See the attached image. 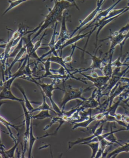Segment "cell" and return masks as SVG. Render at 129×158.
<instances>
[{"instance_id":"cell-35","label":"cell","mask_w":129,"mask_h":158,"mask_svg":"<svg viewBox=\"0 0 129 158\" xmlns=\"http://www.w3.org/2000/svg\"><path fill=\"white\" fill-rule=\"evenodd\" d=\"M129 31V22L125 27H123L120 29L118 32L119 33H123L125 31Z\"/></svg>"},{"instance_id":"cell-21","label":"cell","mask_w":129,"mask_h":158,"mask_svg":"<svg viewBox=\"0 0 129 158\" xmlns=\"http://www.w3.org/2000/svg\"><path fill=\"white\" fill-rule=\"evenodd\" d=\"M99 151L97 152L95 158H100L103 156V154H104L106 151V148L108 146H112L114 145L115 143H111L108 140H107L106 139H103L102 140L99 141Z\"/></svg>"},{"instance_id":"cell-11","label":"cell","mask_w":129,"mask_h":158,"mask_svg":"<svg viewBox=\"0 0 129 158\" xmlns=\"http://www.w3.org/2000/svg\"><path fill=\"white\" fill-rule=\"evenodd\" d=\"M70 34L68 31L66 25V15L65 14H64L62 16L61 27L58 40L63 44L66 40L70 39Z\"/></svg>"},{"instance_id":"cell-45","label":"cell","mask_w":129,"mask_h":158,"mask_svg":"<svg viewBox=\"0 0 129 158\" xmlns=\"http://www.w3.org/2000/svg\"><path fill=\"white\" fill-rule=\"evenodd\" d=\"M128 56H129V54H128Z\"/></svg>"},{"instance_id":"cell-25","label":"cell","mask_w":129,"mask_h":158,"mask_svg":"<svg viewBox=\"0 0 129 158\" xmlns=\"http://www.w3.org/2000/svg\"><path fill=\"white\" fill-rule=\"evenodd\" d=\"M26 52V46H24L21 50L17 54V55L14 58V59L11 63V64H10V65L9 67L8 68L7 70V74H8L9 76L10 75V77H11V71L12 68L14 66V65L19 61L20 59L21 58V57H22L24 54Z\"/></svg>"},{"instance_id":"cell-14","label":"cell","mask_w":129,"mask_h":158,"mask_svg":"<svg viewBox=\"0 0 129 158\" xmlns=\"http://www.w3.org/2000/svg\"><path fill=\"white\" fill-rule=\"evenodd\" d=\"M57 25H58V22H56V24H55L54 31H53V35L51 36V40H50V42L48 44V46L50 48V50L47 53H45L44 54L42 55L41 57H40V61H42V59L45 58V57H46L47 56L49 55H50L51 53H53L54 56H58V53H57V51L54 48V46H55L56 43V36L57 35L56 29H57Z\"/></svg>"},{"instance_id":"cell-37","label":"cell","mask_w":129,"mask_h":158,"mask_svg":"<svg viewBox=\"0 0 129 158\" xmlns=\"http://www.w3.org/2000/svg\"><path fill=\"white\" fill-rule=\"evenodd\" d=\"M65 1H67L71 3V4H72L74 6H75L76 8L78 10H80L79 7H78V6L75 3V0H65Z\"/></svg>"},{"instance_id":"cell-7","label":"cell","mask_w":129,"mask_h":158,"mask_svg":"<svg viewBox=\"0 0 129 158\" xmlns=\"http://www.w3.org/2000/svg\"><path fill=\"white\" fill-rule=\"evenodd\" d=\"M110 31L111 32V35L107 39H103V40H100V42H103V41L107 40H110L111 43L110 50L106 54V55H110L111 53H114L115 47L118 44H121L126 36V34H123V33H119L118 31L113 33L111 32V30H110Z\"/></svg>"},{"instance_id":"cell-9","label":"cell","mask_w":129,"mask_h":158,"mask_svg":"<svg viewBox=\"0 0 129 158\" xmlns=\"http://www.w3.org/2000/svg\"><path fill=\"white\" fill-rule=\"evenodd\" d=\"M97 96V89H95L92 93L91 96L90 97L87 98L85 101H82L81 103L79 108L81 111H85L86 109H97L100 105V102L96 100L95 98Z\"/></svg>"},{"instance_id":"cell-34","label":"cell","mask_w":129,"mask_h":158,"mask_svg":"<svg viewBox=\"0 0 129 158\" xmlns=\"http://www.w3.org/2000/svg\"><path fill=\"white\" fill-rule=\"evenodd\" d=\"M128 39H129V31H128L127 33L126 34V36H125V39H124V40H123L122 43L121 44H119V45H120V47H121V55H122V54L123 48V46H124V44H125V42H126V40H127Z\"/></svg>"},{"instance_id":"cell-26","label":"cell","mask_w":129,"mask_h":158,"mask_svg":"<svg viewBox=\"0 0 129 158\" xmlns=\"http://www.w3.org/2000/svg\"><path fill=\"white\" fill-rule=\"evenodd\" d=\"M17 88L19 89V90L20 91L21 94H22L23 96L24 97V104H25V107L28 110V111H29L31 113L32 110L34 109V108L32 106V104L31 103H34V104H38V102H30L28 100V98L27 97L26 94H25V92L24 90L20 86H19L18 85H16Z\"/></svg>"},{"instance_id":"cell-33","label":"cell","mask_w":129,"mask_h":158,"mask_svg":"<svg viewBox=\"0 0 129 158\" xmlns=\"http://www.w3.org/2000/svg\"><path fill=\"white\" fill-rule=\"evenodd\" d=\"M76 43L75 44H73L72 48V52H71V54L69 56H68L67 57H65V58H64V61L65 63H71L72 61V57L74 53L75 52V49L76 48Z\"/></svg>"},{"instance_id":"cell-27","label":"cell","mask_w":129,"mask_h":158,"mask_svg":"<svg viewBox=\"0 0 129 158\" xmlns=\"http://www.w3.org/2000/svg\"><path fill=\"white\" fill-rule=\"evenodd\" d=\"M50 110H42L40 111L39 113L34 116H32V119H34L39 120H42L45 119L46 118H52L54 117L53 116L50 114Z\"/></svg>"},{"instance_id":"cell-30","label":"cell","mask_w":129,"mask_h":158,"mask_svg":"<svg viewBox=\"0 0 129 158\" xmlns=\"http://www.w3.org/2000/svg\"><path fill=\"white\" fill-rule=\"evenodd\" d=\"M27 1H28V0H15L14 1H12L11 0H9L8 2L9 3V6L7 8V9L5 11L2 16L5 15L8 12H9L10 10H11L12 9L17 7V6L19 5L20 4H21V3L25 2Z\"/></svg>"},{"instance_id":"cell-20","label":"cell","mask_w":129,"mask_h":158,"mask_svg":"<svg viewBox=\"0 0 129 158\" xmlns=\"http://www.w3.org/2000/svg\"><path fill=\"white\" fill-rule=\"evenodd\" d=\"M40 62L42 63V64H43L44 65V70H45V74L43 75H42V77H39L34 78L35 80H40L42 78H44L46 77H50L51 75H53L52 72L51 71V69H50V60L49 58L45 60V61H40Z\"/></svg>"},{"instance_id":"cell-4","label":"cell","mask_w":129,"mask_h":158,"mask_svg":"<svg viewBox=\"0 0 129 158\" xmlns=\"http://www.w3.org/2000/svg\"><path fill=\"white\" fill-rule=\"evenodd\" d=\"M79 73L81 74L82 76H83L85 78V79L93 83V85L90 86V87L95 86L96 89H97V100L99 101V102H100L101 93L106 87L107 83L110 80V77H106L104 75L102 77H99L97 75V73L95 72L94 70H92L90 75L85 74L82 72Z\"/></svg>"},{"instance_id":"cell-17","label":"cell","mask_w":129,"mask_h":158,"mask_svg":"<svg viewBox=\"0 0 129 158\" xmlns=\"http://www.w3.org/2000/svg\"><path fill=\"white\" fill-rule=\"evenodd\" d=\"M3 100H10L14 101L19 102H24V100L16 97L14 94H13L11 89H6L3 87L2 89L1 92H0V101Z\"/></svg>"},{"instance_id":"cell-13","label":"cell","mask_w":129,"mask_h":158,"mask_svg":"<svg viewBox=\"0 0 129 158\" xmlns=\"http://www.w3.org/2000/svg\"><path fill=\"white\" fill-rule=\"evenodd\" d=\"M49 59H50V60L51 62L55 63H57V64L60 65V66L62 67L65 69L66 71L67 72L68 75H69L70 77L74 79H76L77 81H81L83 82L84 83L87 84L86 82L83 81V80H82V79H80V78L75 77H74V73H71L70 71V70L68 69V68H67V66H66L65 63L64 62V59L62 58V57L60 56H56L54 55L52 56L51 57H49Z\"/></svg>"},{"instance_id":"cell-32","label":"cell","mask_w":129,"mask_h":158,"mask_svg":"<svg viewBox=\"0 0 129 158\" xmlns=\"http://www.w3.org/2000/svg\"><path fill=\"white\" fill-rule=\"evenodd\" d=\"M122 57V55H120L119 57H118V58L115 61H113L112 63V66L113 67H115V68H121L123 66H128L129 64H127L126 62H121V59Z\"/></svg>"},{"instance_id":"cell-16","label":"cell","mask_w":129,"mask_h":158,"mask_svg":"<svg viewBox=\"0 0 129 158\" xmlns=\"http://www.w3.org/2000/svg\"><path fill=\"white\" fill-rule=\"evenodd\" d=\"M89 33H90V31L87 32V33H83V34L79 33L78 35H77L76 36H72V38L68 39V40H66L65 42V43L62 44L61 48V49H60V51H59L60 56L62 57V50L64 48L67 47V46H70V45H73V44L77 43V42H78L79 40L84 39V38H85L86 36H87L88 35H89Z\"/></svg>"},{"instance_id":"cell-22","label":"cell","mask_w":129,"mask_h":158,"mask_svg":"<svg viewBox=\"0 0 129 158\" xmlns=\"http://www.w3.org/2000/svg\"><path fill=\"white\" fill-rule=\"evenodd\" d=\"M123 152H129V142L125 143L124 145H122L121 147L116 148L111 153H108L107 155V158L116 157L119 154Z\"/></svg>"},{"instance_id":"cell-24","label":"cell","mask_w":129,"mask_h":158,"mask_svg":"<svg viewBox=\"0 0 129 158\" xmlns=\"http://www.w3.org/2000/svg\"><path fill=\"white\" fill-rule=\"evenodd\" d=\"M40 91H41V93H42V98H43L42 103V104H41L40 106H39L38 107H37L36 108H34V109L33 110L32 112H31V113H33L36 112V111H42V110H50V111L53 112L55 113L56 115H57L56 112H55L54 110L51 109L50 108V106L49 105V104H47V102H46V96H45L44 93H43V92H42L41 89H40Z\"/></svg>"},{"instance_id":"cell-2","label":"cell","mask_w":129,"mask_h":158,"mask_svg":"<svg viewBox=\"0 0 129 158\" xmlns=\"http://www.w3.org/2000/svg\"><path fill=\"white\" fill-rule=\"evenodd\" d=\"M28 81L34 82L35 84L38 85L40 88V89L43 92L46 97L48 98L49 100L51 103V106L53 108V109L56 112L57 115L58 116H61L62 114V112L60 107H58V105L55 103V102L54 101L53 98V92L54 90L56 89H59V90H64L62 89H60V87H54V85L56 83V81L57 80L53 79V81L50 84H46V83H40L38 82L34 78L31 77L28 79Z\"/></svg>"},{"instance_id":"cell-12","label":"cell","mask_w":129,"mask_h":158,"mask_svg":"<svg viewBox=\"0 0 129 158\" xmlns=\"http://www.w3.org/2000/svg\"><path fill=\"white\" fill-rule=\"evenodd\" d=\"M122 1V0H118L116 2L114 3V4L111 6L110 8H108L106 10H104V11H101V12L95 17V19L91 21V22L89 24V25H87V26L85 28H84L83 29H82V30L80 31L79 32V33H80L81 32H82L83 31H84V30L87 29V28L91 27H92L93 24L95 23L96 22L99 21V20H100L102 18H104V17H107V16L108 15V14L110 13V12L112 11V9L117 5L120 2Z\"/></svg>"},{"instance_id":"cell-40","label":"cell","mask_w":129,"mask_h":158,"mask_svg":"<svg viewBox=\"0 0 129 158\" xmlns=\"http://www.w3.org/2000/svg\"><path fill=\"white\" fill-rule=\"evenodd\" d=\"M4 52L2 54H0V61H2V60H3V58H4Z\"/></svg>"},{"instance_id":"cell-36","label":"cell","mask_w":129,"mask_h":158,"mask_svg":"<svg viewBox=\"0 0 129 158\" xmlns=\"http://www.w3.org/2000/svg\"><path fill=\"white\" fill-rule=\"evenodd\" d=\"M120 82L121 83H126L127 84H129V78L125 77H122L121 78Z\"/></svg>"},{"instance_id":"cell-44","label":"cell","mask_w":129,"mask_h":158,"mask_svg":"<svg viewBox=\"0 0 129 158\" xmlns=\"http://www.w3.org/2000/svg\"><path fill=\"white\" fill-rule=\"evenodd\" d=\"M97 3H99V0H97Z\"/></svg>"},{"instance_id":"cell-41","label":"cell","mask_w":129,"mask_h":158,"mask_svg":"<svg viewBox=\"0 0 129 158\" xmlns=\"http://www.w3.org/2000/svg\"><path fill=\"white\" fill-rule=\"evenodd\" d=\"M5 40L4 39H0V43H2V42H4Z\"/></svg>"},{"instance_id":"cell-29","label":"cell","mask_w":129,"mask_h":158,"mask_svg":"<svg viewBox=\"0 0 129 158\" xmlns=\"http://www.w3.org/2000/svg\"><path fill=\"white\" fill-rule=\"evenodd\" d=\"M20 142V140L19 139L16 142H15V144H14V146L13 147L10 148L9 150H7V151L5 150V158H14L15 151L17 149Z\"/></svg>"},{"instance_id":"cell-46","label":"cell","mask_w":129,"mask_h":158,"mask_svg":"<svg viewBox=\"0 0 129 158\" xmlns=\"http://www.w3.org/2000/svg\"><path fill=\"white\" fill-rule=\"evenodd\" d=\"M128 2H129V0H128Z\"/></svg>"},{"instance_id":"cell-1","label":"cell","mask_w":129,"mask_h":158,"mask_svg":"<svg viewBox=\"0 0 129 158\" xmlns=\"http://www.w3.org/2000/svg\"><path fill=\"white\" fill-rule=\"evenodd\" d=\"M73 6L74 5L72 4L65 0H56L54 6L50 10L49 13L46 16L45 20L42 22L40 28L35 33L34 38H32V41L39 36L40 33L46 28L62 19V13L64 10Z\"/></svg>"},{"instance_id":"cell-5","label":"cell","mask_w":129,"mask_h":158,"mask_svg":"<svg viewBox=\"0 0 129 158\" xmlns=\"http://www.w3.org/2000/svg\"><path fill=\"white\" fill-rule=\"evenodd\" d=\"M100 46H99V48H97V50L96 51L95 54L93 55L91 54L88 52L86 51V50H83L82 49H80V48L77 47V48H78V49L82 51L83 52V53H87L88 55L90 56L91 60L92 61V63L91 65L88 68L76 69L75 70V72L73 73H81V72L88 71L89 70H95V69H100L101 70L103 66H104V64H106L105 63V61H106V60L105 59V58H103L101 57H97V56H96L97 51L100 48Z\"/></svg>"},{"instance_id":"cell-47","label":"cell","mask_w":129,"mask_h":158,"mask_svg":"<svg viewBox=\"0 0 129 158\" xmlns=\"http://www.w3.org/2000/svg\"><path fill=\"white\" fill-rule=\"evenodd\" d=\"M0 88H1V87H0Z\"/></svg>"},{"instance_id":"cell-15","label":"cell","mask_w":129,"mask_h":158,"mask_svg":"<svg viewBox=\"0 0 129 158\" xmlns=\"http://www.w3.org/2000/svg\"><path fill=\"white\" fill-rule=\"evenodd\" d=\"M32 122L30 126V133H29V148H28V158H31L32 156V148L34 147V144L35 142H36V140L39 139H42L43 137H47L49 136H52V135H54V133H50V134H46V135H44L43 136H41V137H35L34 135V132H33V127H32Z\"/></svg>"},{"instance_id":"cell-42","label":"cell","mask_w":129,"mask_h":158,"mask_svg":"<svg viewBox=\"0 0 129 158\" xmlns=\"http://www.w3.org/2000/svg\"><path fill=\"white\" fill-rule=\"evenodd\" d=\"M125 69L127 71H128L129 70V65L127 67V68Z\"/></svg>"},{"instance_id":"cell-43","label":"cell","mask_w":129,"mask_h":158,"mask_svg":"<svg viewBox=\"0 0 129 158\" xmlns=\"http://www.w3.org/2000/svg\"><path fill=\"white\" fill-rule=\"evenodd\" d=\"M0 144H2L1 138V135H0Z\"/></svg>"},{"instance_id":"cell-8","label":"cell","mask_w":129,"mask_h":158,"mask_svg":"<svg viewBox=\"0 0 129 158\" xmlns=\"http://www.w3.org/2000/svg\"><path fill=\"white\" fill-rule=\"evenodd\" d=\"M103 125H104L103 123L101 124L100 126H99V127L97 128V129L96 130L95 133L88 137L78 139L77 140L74 141V142H69L68 143V148L70 150L73 148V147L76 144H84L85 143L91 142L92 139H95V137H97L99 135L103 134Z\"/></svg>"},{"instance_id":"cell-6","label":"cell","mask_w":129,"mask_h":158,"mask_svg":"<svg viewBox=\"0 0 129 158\" xmlns=\"http://www.w3.org/2000/svg\"><path fill=\"white\" fill-rule=\"evenodd\" d=\"M21 105L24 111V115L25 118V125H26V129H25L24 135V148L23 150L22 157H25V152L26 151V146L29 141V133L30 131L31 124L32 123V113L28 111L25 107V104L24 102H21Z\"/></svg>"},{"instance_id":"cell-28","label":"cell","mask_w":129,"mask_h":158,"mask_svg":"<svg viewBox=\"0 0 129 158\" xmlns=\"http://www.w3.org/2000/svg\"><path fill=\"white\" fill-rule=\"evenodd\" d=\"M84 144L89 146L91 149L92 154L91 158H95L96 154L97 152L99 151V142H89V143H85Z\"/></svg>"},{"instance_id":"cell-39","label":"cell","mask_w":129,"mask_h":158,"mask_svg":"<svg viewBox=\"0 0 129 158\" xmlns=\"http://www.w3.org/2000/svg\"><path fill=\"white\" fill-rule=\"evenodd\" d=\"M6 43L3 44H0V48L1 49H5L6 47Z\"/></svg>"},{"instance_id":"cell-19","label":"cell","mask_w":129,"mask_h":158,"mask_svg":"<svg viewBox=\"0 0 129 158\" xmlns=\"http://www.w3.org/2000/svg\"><path fill=\"white\" fill-rule=\"evenodd\" d=\"M114 53H112L111 54L108 55H109V58H108V62L104 64V66H103L101 71L103 72V75L106 76V77H112V73H113V66H112V56H113Z\"/></svg>"},{"instance_id":"cell-3","label":"cell","mask_w":129,"mask_h":158,"mask_svg":"<svg viewBox=\"0 0 129 158\" xmlns=\"http://www.w3.org/2000/svg\"><path fill=\"white\" fill-rule=\"evenodd\" d=\"M90 87H87L86 89H83V88H79V89H73L70 85L68 86L67 89L65 88V90H63L65 92L64 97L62 98V101L60 104V108L61 109L62 112H64V109L65 108L66 104L71 101L72 100L80 99L82 100V101H85L87 98L82 97V94L85 91L89 90Z\"/></svg>"},{"instance_id":"cell-10","label":"cell","mask_w":129,"mask_h":158,"mask_svg":"<svg viewBox=\"0 0 129 158\" xmlns=\"http://www.w3.org/2000/svg\"><path fill=\"white\" fill-rule=\"evenodd\" d=\"M100 8H101V7H100V6H97V7L95 9V10H93L91 13H90L86 17V18H85L83 21H81L79 26L78 27H77L72 32V33L70 34V38H72V36H73L74 35H75V33H76L78 31L81 29V28L83 27L84 25H86L89 22L92 21L95 19L97 13L99 12V11H100Z\"/></svg>"},{"instance_id":"cell-23","label":"cell","mask_w":129,"mask_h":158,"mask_svg":"<svg viewBox=\"0 0 129 158\" xmlns=\"http://www.w3.org/2000/svg\"><path fill=\"white\" fill-rule=\"evenodd\" d=\"M95 121L96 120L94 115L92 116L91 114L87 119L85 120L82 122H77V123H74L73 124V127H72V130H75V129L78 128H87L90 125L92 122H93Z\"/></svg>"},{"instance_id":"cell-18","label":"cell","mask_w":129,"mask_h":158,"mask_svg":"<svg viewBox=\"0 0 129 158\" xmlns=\"http://www.w3.org/2000/svg\"><path fill=\"white\" fill-rule=\"evenodd\" d=\"M4 103H0V107L2 105L4 104ZM0 123L3 124L7 128L8 131L9 133L10 134V137H11V139L14 141V143L16 142L17 140L15 137H14V135H13V134L11 129V127L13 128L14 129H16L17 132H18L20 126H16V125H14V124L11 123L10 122L6 120L5 118H3V117H2L1 115H0Z\"/></svg>"},{"instance_id":"cell-38","label":"cell","mask_w":129,"mask_h":158,"mask_svg":"<svg viewBox=\"0 0 129 158\" xmlns=\"http://www.w3.org/2000/svg\"><path fill=\"white\" fill-rule=\"evenodd\" d=\"M105 1H106V0H99V3H97V5L99 6H101H101L103 5V4Z\"/></svg>"},{"instance_id":"cell-31","label":"cell","mask_w":129,"mask_h":158,"mask_svg":"<svg viewBox=\"0 0 129 158\" xmlns=\"http://www.w3.org/2000/svg\"><path fill=\"white\" fill-rule=\"evenodd\" d=\"M23 37L21 38L18 44L16 45L15 48L13 50V51L11 53H10L9 58H13V57L15 58V57L17 55V54L21 50V49L23 47Z\"/></svg>"}]
</instances>
